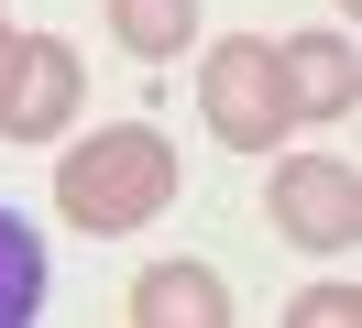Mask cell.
<instances>
[{
    "instance_id": "cell-1",
    "label": "cell",
    "mask_w": 362,
    "mask_h": 328,
    "mask_svg": "<svg viewBox=\"0 0 362 328\" xmlns=\"http://www.w3.org/2000/svg\"><path fill=\"white\" fill-rule=\"evenodd\" d=\"M176 186H187V164H176V142H165L154 121H99V131H77V153L55 164V208L88 241L154 230V219L176 208Z\"/></svg>"
},
{
    "instance_id": "cell-2",
    "label": "cell",
    "mask_w": 362,
    "mask_h": 328,
    "mask_svg": "<svg viewBox=\"0 0 362 328\" xmlns=\"http://www.w3.org/2000/svg\"><path fill=\"white\" fill-rule=\"evenodd\" d=\"M198 109H209V131H220L230 153H274V142L296 131V99H286L274 44H252V33L209 44V66H198Z\"/></svg>"
},
{
    "instance_id": "cell-3",
    "label": "cell",
    "mask_w": 362,
    "mask_h": 328,
    "mask_svg": "<svg viewBox=\"0 0 362 328\" xmlns=\"http://www.w3.org/2000/svg\"><path fill=\"white\" fill-rule=\"evenodd\" d=\"M77 99H88V66L66 33H11L0 22V142H66Z\"/></svg>"
},
{
    "instance_id": "cell-4",
    "label": "cell",
    "mask_w": 362,
    "mask_h": 328,
    "mask_svg": "<svg viewBox=\"0 0 362 328\" xmlns=\"http://www.w3.org/2000/svg\"><path fill=\"white\" fill-rule=\"evenodd\" d=\"M264 208H274V230H286L296 252H351L362 241V175L329 164V153H286V164L264 175Z\"/></svg>"
},
{
    "instance_id": "cell-5",
    "label": "cell",
    "mask_w": 362,
    "mask_h": 328,
    "mask_svg": "<svg viewBox=\"0 0 362 328\" xmlns=\"http://www.w3.org/2000/svg\"><path fill=\"white\" fill-rule=\"evenodd\" d=\"M274 66H286V99H296V121H340V109L362 99L351 22H340V33H286V44H274Z\"/></svg>"
},
{
    "instance_id": "cell-6",
    "label": "cell",
    "mask_w": 362,
    "mask_h": 328,
    "mask_svg": "<svg viewBox=\"0 0 362 328\" xmlns=\"http://www.w3.org/2000/svg\"><path fill=\"white\" fill-rule=\"evenodd\" d=\"M132 317L143 328H230V284L209 262H143L132 274Z\"/></svg>"
},
{
    "instance_id": "cell-7",
    "label": "cell",
    "mask_w": 362,
    "mask_h": 328,
    "mask_svg": "<svg viewBox=\"0 0 362 328\" xmlns=\"http://www.w3.org/2000/svg\"><path fill=\"white\" fill-rule=\"evenodd\" d=\"M110 33L132 44L143 66H165V55L198 44V0H110Z\"/></svg>"
},
{
    "instance_id": "cell-8",
    "label": "cell",
    "mask_w": 362,
    "mask_h": 328,
    "mask_svg": "<svg viewBox=\"0 0 362 328\" xmlns=\"http://www.w3.org/2000/svg\"><path fill=\"white\" fill-rule=\"evenodd\" d=\"M33 306H45V241L23 208H0V328H23Z\"/></svg>"
}]
</instances>
